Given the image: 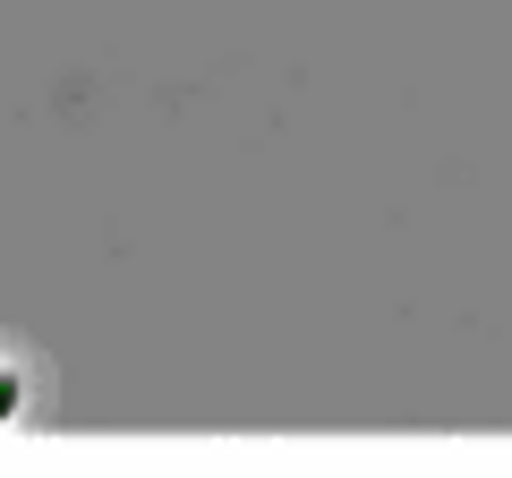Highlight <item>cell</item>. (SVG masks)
Instances as JSON below:
<instances>
[{
  "label": "cell",
  "instance_id": "1",
  "mask_svg": "<svg viewBox=\"0 0 512 478\" xmlns=\"http://www.w3.org/2000/svg\"><path fill=\"white\" fill-rule=\"evenodd\" d=\"M9 410H18V376L0 368V419H9Z\"/></svg>",
  "mask_w": 512,
  "mask_h": 478
}]
</instances>
